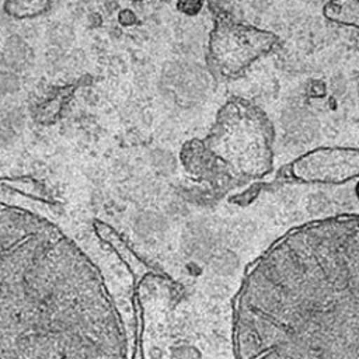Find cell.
<instances>
[{
	"mask_svg": "<svg viewBox=\"0 0 359 359\" xmlns=\"http://www.w3.org/2000/svg\"><path fill=\"white\" fill-rule=\"evenodd\" d=\"M236 359H359V216L304 224L251 266Z\"/></svg>",
	"mask_w": 359,
	"mask_h": 359,
	"instance_id": "1",
	"label": "cell"
},
{
	"mask_svg": "<svg viewBox=\"0 0 359 359\" xmlns=\"http://www.w3.org/2000/svg\"><path fill=\"white\" fill-rule=\"evenodd\" d=\"M0 359H128L94 262L57 226L0 205Z\"/></svg>",
	"mask_w": 359,
	"mask_h": 359,
	"instance_id": "2",
	"label": "cell"
},
{
	"mask_svg": "<svg viewBox=\"0 0 359 359\" xmlns=\"http://www.w3.org/2000/svg\"><path fill=\"white\" fill-rule=\"evenodd\" d=\"M272 137L266 114L243 97H231L217 111L205 146L227 160L259 165L271 158Z\"/></svg>",
	"mask_w": 359,
	"mask_h": 359,
	"instance_id": "3",
	"label": "cell"
},
{
	"mask_svg": "<svg viewBox=\"0 0 359 359\" xmlns=\"http://www.w3.org/2000/svg\"><path fill=\"white\" fill-rule=\"evenodd\" d=\"M278 45V34L237 21L222 10L213 13V27L206 45V66L217 80H236Z\"/></svg>",
	"mask_w": 359,
	"mask_h": 359,
	"instance_id": "4",
	"label": "cell"
},
{
	"mask_svg": "<svg viewBox=\"0 0 359 359\" xmlns=\"http://www.w3.org/2000/svg\"><path fill=\"white\" fill-rule=\"evenodd\" d=\"M290 174L310 184H341L359 177V149L318 147L293 160Z\"/></svg>",
	"mask_w": 359,
	"mask_h": 359,
	"instance_id": "5",
	"label": "cell"
},
{
	"mask_svg": "<svg viewBox=\"0 0 359 359\" xmlns=\"http://www.w3.org/2000/svg\"><path fill=\"white\" fill-rule=\"evenodd\" d=\"M321 11L330 22L359 29V0H327Z\"/></svg>",
	"mask_w": 359,
	"mask_h": 359,
	"instance_id": "6",
	"label": "cell"
},
{
	"mask_svg": "<svg viewBox=\"0 0 359 359\" xmlns=\"http://www.w3.org/2000/svg\"><path fill=\"white\" fill-rule=\"evenodd\" d=\"M50 7V0H6L3 10L6 14L22 20L32 18L46 13Z\"/></svg>",
	"mask_w": 359,
	"mask_h": 359,
	"instance_id": "7",
	"label": "cell"
},
{
	"mask_svg": "<svg viewBox=\"0 0 359 359\" xmlns=\"http://www.w3.org/2000/svg\"><path fill=\"white\" fill-rule=\"evenodd\" d=\"M74 91V86H65L62 88H59L56 91V94L48 100V102H45L42 105V108L39 109V115L41 119L45 121H53L55 115L59 114V111L63 108V105L66 104V101L69 100V97L73 94Z\"/></svg>",
	"mask_w": 359,
	"mask_h": 359,
	"instance_id": "8",
	"label": "cell"
},
{
	"mask_svg": "<svg viewBox=\"0 0 359 359\" xmlns=\"http://www.w3.org/2000/svg\"><path fill=\"white\" fill-rule=\"evenodd\" d=\"M205 6V0H177L175 8L184 15L194 17L198 15Z\"/></svg>",
	"mask_w": 359,
	"mask_h": 359,
	"instance_id": "9",
	"label": "cell"
},
{
	"mask_svg": "<svg viewBox=\"0 0 359 359\" xmlns=\"http://www.w3.org/2000/svg\"><path fill=\"white\" fill-rule=\"evenodd\" d=\"M118 20L122 25H132L136 21V15L130 10H122L118 15Z\"/></svg>",
	"mask_w": 359,
	"mask_h": 359,
	"instance_id": "10",
	"label": "cell"
},
{
	"mask_svg": "<svg viewBox=\"0 0 359 359\" xmlns=\"http://www.w3.org/2000/svg\"><path fill=\"white\" fill-rule=\"evenodd\" d=\"M212 13H217L223 10V0H206Z\"/></svg>",
	"mask_w": 359,
	"mask_h": 359,
	"instance_id": "11",
	"label": "cell"
},
{
	"mask_svg": "<svg viewBox=\"0 0 359 359\" xmlns=\"http://www.w3.org/2000/svg\"><path fill=\"white\" fill-rule=\"evenodd\" d=\"M130 1H144V0H130Z\"/></svg>",
	"mask_w": 359,
	"mask_h": 359,
	"instance_id": "12",
	"label": "cell"
}]
</instances>
